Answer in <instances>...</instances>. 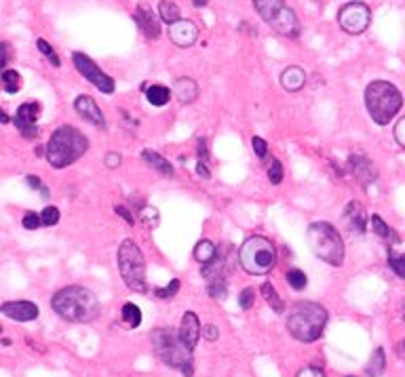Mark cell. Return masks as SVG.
I'll return each instance as SVG.
<instances>
[{"mask_svg": "<svg viewBox=\"0 0 405 377\" xmlns=\"http://www.w3.org/2000/svg\"><path fill=\"white\" fill-rule=\"evenodd\" d=\"M399 352H401V356H403V361H405V339H403L401 345H399Z\"/></svg>", "mask_w": 405, "mask_h": 377, "instance_id": "db71d44e", "label": "cell"}, {"mask_svg": "<svg viewBox=\"0 0 405 377\" xmlns=\"http://www.w3.org/2000/svg\"><path fill=\"white\" fill-rule=\"evenodd\" d=\"M114 211H117V213H119V215H121V217H123L127 223H129V226H133V223H135V221H133V215H131V211H129V209H125L123 205H117V207H114Z\"/></svg>", "mask_w": 405, "mask_h": 377, "instance_id": "681fc988", "label": "cell"}, {"mask_svg": "<svg viewBox=\"0 0 405 377\" xmlns=\"http://www.w3.org/2000/svg\"><path fill=\"white\" fill-rule=\"evenodd\" d=\"M72 64L78 70V74L89 80L97 91H102L106 95H112L114 91H117V82H114V78L110 74H106L89 55H84L80 51H74L72 53Z\"/></svg>", "mask_w": 405, "mask_h": 377, "instance_id": "30bf717a", "label": "cell"}, {"mask_svg": "<svg viewBox=\"0 0 405 377\" xmlns=\"http://www.w3.org/2000/svg\"><path fill=\"white\" fill-rule=\"evenodd\" d=\"M268 180H270V184L273 186H279L281 182H283V165H281V160H273L270 162V169H268Z\"/></svg>", "mask_w": 405, "mask_h": 377, "instance_id": "8d00e7d4", "label": "cell"}, {"mask_svg": "<svg viewBox=\"0 0 405 377\" xmlns=\"http://www.w3.org/2000/svg\"><path fill=\"white\" fill-rule=\"evenodd\" d=\"M196 173H198V178H202V180H209L211 178V171H209L207 162H202V160L196 162Z\"/></svg>", "mask_w": 405, "mask_h": 377, "instance_id": "c3c4849f", "label": "cell"}, {"mask_svg": "<svg viewBox=\"0 0 405 377\" xmlns=\"http://www.w3.org/2000/svg\"><path fill=\"white\" fill-rule=\"evenodd\" d=\"M329 314L325 306L316 302H300L287 316V331L302 343H312L323 335Z\"/></svg>", "mask_w": 405, "mask_h": 377, "instance_id": "3957f363", "label": "cell"}, {"mask_svg": "<svg viewBox=\"0 0 405 377\" xmlns=\"http://www.w3.org/2000/svg\"><path fill=\"white\" fill-rule=\"evenodd\" d=\"M349 167H351V173L357 178V182L361 186H369L373 184L375 180H378V171H375L373 162L365 156V154H351L349 156Z\"/></svg>", "mask_w": 405, "mask_h": 377, "instance_id": "9a60e30c", "label": "cell"}, {"mask_svg": "<svg viewBox=\"0 0 405 377\" xmlns=\"http://www.w3.org/2000/svg\"><path fill=\"white\" fill-rule=\"evenodd\" d=\"M146 97H148V101H150L152 106L163 108V106L169 104L171 91H169V86H165V84H150L148 89H146Z\"/></svg>", "mask_w": 405, "mask_h": 377, "instance_id": "484cf974", "label": "cell"}, {"mask_svg": "<svg viewBox=\"0 0 405 377\" xmlns=\"http://www.w3.org/2000/svg\"><path fill=\"white\" fill-rule=\"evenodd\" d=\"M119 270L123 282L131 289L133 293H146L148 280H146V262L139 247L133 241H123L119 247Z\"/></svg>", "mask_w": 405, "mask_h": 377, "instance_id": "9c48e42d", "label": "cell"}, {"mask_svg": "<svg viewBox=\"0 0 405 377\" xmlns=\"http://www.w3.org/2000/svg\"><path fill=\"white\" fill-rule=\"evenodd\" d=\"M121 318H123L125 327H129V329H137V327H139V323H141V310H139L135 304L127 302V304L123 306V310H121Z\"/></svg>", "mask_w": 405, "mask_h": 377, "instance_id": "f1b7e54d", "label": "cell"}, {"mask_svg": "<svg viewBox=\"0 0 405 377\" xmlns=\"http://www.w3.org/2000/svg\"><path fill=\"white\" fill-rule=\"evenodd\" d=\"M9 57H11V47L7 42H0V76H3V72L7 70Z\"/></svg>", "mask_w": 405, "mask_h": 377, "instance_id": "b9f144b4", "label": "cell"}, {"mask_svg": "<svg viewBox=\"0 0 405 377\" xmlns=\"http://www.w3.org/2000/svg\"><path fill=\"white\" fill-rule=\"evenodd\" d=\"M386 369V356H384V350L382 348H375L369 363L365 365V375L367 377H380Z\"/></svg>", "mask_w": 405, "mask_h": 377, "instance_id": "d4e9b609", "label": "cell"}, {"mask_svg": "<svg viewBox=\"0 0 405 377\" xmlns=\"http://www.w3.org/2000/svg\"><path fill=\"white\" fill-rule=\"evenodd\" d=\"M141 160L146 162L150 169H154L157 173H161L163 178H173V165L167 158H163L159 152H154V150H141Z\"/></svg>", "mask_w": 405, "mask_h": 377, "instance_id": "7402d4cb", "label": "cell"}, {"mask_svg": "<svg viewBox=\"0 0 405 377\" xmlns=\"http://www.w3.org/2000/svg\"><path fill=\"white\" fill-rule=\"evenodd\" d=\"M180 287H182V282L178 280V278H173L165 289H159L157 291V297H163V300H169V297H173L178 291H180Z\"/></svg>", "mask_w": 405, "mask_h": 377, "instance_id": "74e56055", "label": "cell"}, {"mask_svg": "<svg viewBox=\"0 0 405 377\" xmlns=\"http://www.w3.org/2000/svg\"><path fill=\"white\" fill-rule=\"evenodd\" d=\"M207 293L213 297V300H224L228 295V284H226V276H218V278H211L209 287H207Z\"/></svg>", "mask_w": 405, "mask_h": 377, "instance_id": "d6a6232c", "label": "cell"}, {"mask_svg": "<svg viewBox=\"0 0 405 377\" xmlns=\"http://www.w3.org/2000/svg\"><path fill=\"white\" fill-rule=\"evenodd\" d=\"M89 150V141L72 125H62L60 129H55L47 141L45 156L53 169H66L80 160L84 152Z\"/></svg>", "mask_w": 405, "mask_h": 377, "instance_id": "7a4b0ae2", "label": "cell"}, {"mask_svg": "<svg viewBox=\"0 0 405 377\" xmlns=\"http://www.w3.org/2000/svg\"><path fill=\"white\" fill-rule=\"evenodd\" d=\"M207 3H209V0H192V5H194L196 9H202Z\"/></svg>", "mask_w": 405, "mask_h": 377, "instance_id": "f5cc1de1", "label": "cell"}, {"mask_svg": "<svg viewBox=\"0 0 405 377\" xmlns=\"http://www.w3.org/2000/svg\"><path fill=\"white\" fill-rule=\"evenodd\" d=\"M0 333H3V327H0Z\"/></svg>", "mask_w": 405, "mask_h": 377, "instance_id": "11a10c76", "label": "cell"}, {"mask_svg": "<svg viewBox=\"0 0 405 377\" xmlns=\"http://www.w3.org/2000/svg\"><path fill=\"white\" fill-rule=\"evenodd\" d=\"M393 133H395V139H397L399 146L405 148V116L395 125V131H393Z\"/></svg>", "mask_w": 405, "mask_h": 377, "instance_id": "ee69618b", "label": "cell"}, {"mask_svg": "<svg viewBox=\"0 0 405 377\" xmlns=\"http://www.w3.org/2000/svg\"><path fill=\"white\" fill-rule=\"evenodd\" d=\"M104 162H106L108 169H119L121 162H123V156H121L119 152H108L106 158H104Z\"/></svg>", "mask_w": 405, "mask_h": 377, "instance_id": "f6af8a7d", "label": "cell"}, {"mask_svg": "<svg viewBox=\"0 0 405 377\" xmlns=\"http://www.w3.org/2000/svg\"><path fill=\"white\" fill-rule=\"evenodd\" d=\"M51 308L57 316L64 318L66 323H74V325L93 323L102 314L97 295L91 289L80 287V284H70V287L60 289V291L51 297Z\"/></svg>", "mask_w": 405, "mask_h": 377, "instance_id": "6da1fadb", "label": "cell"}, {"mask_svg": "<svg viewBox=\"0 0 405 377\" xmlns=\"http://www.w3.org/2000/svg\"><path fill=\"white\" fill-rule=\"evenodd\" d=\"M0 78H3V86L9 95H15L21 89V76L17 70H5Z\"/></svg>", "mask_w": 405, "mask_h": 377, "instance_id": "f546056e", "label": "cell"}, {"mask_svg": "<svg viewBox=\"0 0 405 377\" xmlns=\"http://www.w3.org/2000/svg\"><path fill=\"white\" fill-rule=\"evenodd\" d=\"M200 335L205 337L207 341H216L220 337V331H218L216 325H205V327H202V331H200Z\"/></svg>", "mask_w": 405, "mask_h": 377, "instance_id": "7dc6e473", "label": "cell"}, {"mask_svg": "<svg viewBox=\"0 0 405 377\" xmlns=\"http://www.w3.org/2000/svg\"><path fill=\"white\" fill-rule=\"evenodd\" d=\"M11 119H9V116H7V112H3V110H0V125H7Z\"/></svg>", "mask_w": 405, "mask_h": 377, "instance_id": "816d5d0a", "label": "cell"}, {"mask_svg": "<svg viewBox=\"0 0 405 377\" xmlns=\"http://www.w3.org/2000/svg\"><path fill=\"white\" fill-rule=\"evenodd\" d=\"M0 314L9 316L11 321H17V323H30V321H36L40 310H38V306L34 302L15 300V302L0 304Z\"/></svg>", "mask_w": 405, "mask_h": 377, "instance_id": "4fadbf2b", "label": "cell"}, {"mask_svg": "<svg viewBox=\"0 0 405 377\" xmlns=\"http://www.w3.org/2000/svg\"><path fill=\"white\" fill-rule=\"evenodd\" d=\"M259 291H262V297H264V302L273 308V312H277V314H283L285 312V302L279 297V293L275 291V287H273V282H264L262 287H259Z\"/></svg>", "mask_w": 405, "mask_h": 377, "instance_id": "4316f807", "label": "cell"}, {"mask_svg": "<svg viewBox=\"0 0 405 377\" xmlns=\"http://www.w3.org/2000/svg\"><path fill=\"white\" fill-rule=\"evenodd\" d=\"M389 266L391 270L405 280V253H395L391 247H389Z\"/></svg>", "mask_w": 405, "mask_h": 377, "instance_id": "1f68e13d", "label": "cell"}, {"mask_svg": "<svg viewBox=\"0 0 405 377\" xmlns=\"http://www.w3.org/2000/svg\"><path fill=\"white\" fill-rule=\"evenodd\" d=\"M216 255H218V247L211 241H207V239H202V241H198L194 245V259H196L200 266L211 264L213 259H216Z\"/></svg>", "mask_w": 405, "mask_h": 377, "instance_id": "cb8c5ba5", "label": "cell"}, {"mask_svg": "<svg viewBox=\"0 0 405 377\" xmlns=\"http://www.w3.org/2000/svg\"><path fill=\"white\" fill-rule=\"evenodd\" d=\"M281 86L289 93H296L300 91L302 86L306 84V72L300 66H289L281 72Z\"/></svg>", "mask_w": 405, "mask_h": 377, "instance_id": "ffe728a7", "label": "cell"}, {"mask_svg": "<svg viewBox=\"0 0 405 377\" xmlns=\"http://www.w3.org/2000/svg\"><path fill=\"white\" fill-rule=\"evenodd\" d=\"M349 377H353V375H349Z\"/></svg>", "mask_w": 405, "mask_h": 377, "instance_id": "9f6ffc18", "label": "cell"}, {"mask_svg": "<svg viewBox=\"0 0 405 377\" xmlns=\"http://www.w3.org/2000/svg\"><path fill=\"white\" fill-rule=\"evenodd\" d=\"M21 226H23L25 230H38V228L43 226V221H40V213L27 211V213L23 215V219H21Z\"/></svg>", "mask_w": 405, "mask_h": 377, "instance_id": "f35d334b", "label": "cell"}, {"mask_svg": "<svg viewBox=\"0 0 405 377\" xmlns=\"http://www.w3.org/2000/svg\"><path fill=\"white\" fill-rule=\"evenodd\" d=\"M365 106L375 125H389L403 106V95L389 80H373L365 89Z\"/></svg>", "mask_w": 405, "mask_h": 377, "instance_id": "5b68a950", "label": "cell"}, {"mask_svg": "<svg viewBox=\"0 0 405 377\" xmlns=\"http://www.w3.org/2000/svg\"><path fill=\"white\" fill-rule=\"evenodd\" d=\"M239 264L253 276H264L277 264V247L266 236H249L239 249Z\"/></svg>", "mask_w": 405, "mask_h": 377, "instance_id": "52a82bcc", "label": "cell"}, {"mask_svg": "<svg viewBox=\"0 0 405 377\" xmlns=\"http://www.w3.org/2000/svg\"><path fill=\"white\" fill-rule=\"evenodd\" d=\"M253 302H255V291H253V289L251 287L243 289L241 295H239V306L243 310H249V308H253Z\"/></svg>", "mask_w": 405, "mask_h": 377, "instance_id": "ab89813d", "label": "cell"}, {"mask_svg": "<svg viewBox=\"0 0 405 377\" xmlns=\"http://www.w3.org/2000/svg\"><path fill=\"white\" fill-rule=\"evenodd\" d=\"M403 318H405V316H403Z\"/></svg>", "mask_w": 405, "mask_h": 377, "instance_id": "6f0895ef", "label": "cell"}, {"mask_svg": "<svg viewBox=\"0 0 405 377\" xmlns=\"http://www.w3.org/2000/svg\"><path fill=\"white\" fill-rule=\"evenodd\" d=\"M139 219H141L143 223H148L150 228H157V223L161 221V215H159V211H157L152 205H143V207L139 209Z\"/></svg>", "mask_w": 405, "mask_h": 377, "instance_id": "e575fe53", "label": "cell"}, {"mask_svg": "<svg viewBox=\"0 0 405 377\" xmlns=\"http://www.w3.org/2000/svg\"><path fill=\"white\" fill-rule=\"evenodd\" d=\"M38 114H40V104L38 101H25L17 108L13 125L17 127L21 137H25V139H36L38 137V133H40L38 127H36Z\"/></svg>", "mask_w": 405, "mask_h": 377, "instance_id": "7c38bea8", "label": "cell"}, {"mask_svg": "<svg viewBox=\"0 0 405 377\" xmlns=\"http://www.w3.org/2000/svg\"><path fill=\"white\" fill-rule=\"evenodd\" d=\"M25 184L30 186L32 190H43V188H45V186H43V182H40L36 175H27V178H25Z\"/></svg>", "mask_w": 405, "mask_h": 377, "instance_id": "f907efd6", "label": "cell"}, {"mask_svg": "<svg viewBox=\"0 0 405 377\" xmlns=\"http://www.w3.org/2000/svg\"><path fill=\"white\" fill-rule=\"evenodd\" d=\"M135 23L139 27V32L146 36L148 40L161 38V17H157L146 5H139L135 11Z\"/></svg>", "mask_w": 405, "mask_h": 377, "instance_id": "e0dca14e", "label": "cell"}, {"mask_svg": "<svg viewBox=\"0 0 405 377\" xmlns=\"http://www.w3.org/2000/svg\"><path fill=\"white\" fill-rule=\"evenodd\" d=\"M196 152H198V160H202V162L209 160V150H207V139L205 137H198V141H196Z\"/></svg>", "mask_w": 405, "mask_h": 377, "instance_id": "7bdbcfd3", "label": "cell"}, {"mask_svg": "<svg viewBox=\"0 0 405 377\" xmlns=\"http://www.w3.org/2000/svg\"><path fill=\"white\" fill-rule=\"evenodd\" d=\"M159 17L167 25L176 23L180 19V7L176 3H171V0H161V3H159Z\"/></svg>", "mask_w": 405, "mask_h": 377, "instance_id": "83f0119b", "label": "cell"}, {"mask_svg": "<svg viewBox=\"0 0 405 377\" xmlns=\"http://www.w3.org/2000/svg\"><path fill=\"white\" fill-rule=\"evenodd\" d=\"M36 47H38V51L47 57V60H49V64L53 66V68H60L62 66V60H60V55H57L55 53V49L45 40V38H38L36 40Z\"/></svg>", "mask_w": 405, "mask_h": 377, "instance_id": "836d02e7", "label": "cell"}, {"mask_svg": "<svg viewBox=\"0 0 405 377\" xmlns=\"http://www.w3.org/2000/svg\"><path fill=\"white\" fill-rule=\"evenodd\" d=\"M371 230H373V234L375 236H380L382 241H386L389 243V247L391 245H399L401 243V239H399V234L393 230V228H389V223L380 217V215H371Z\"/></svg>", "mask_w": 405, "mask_h": 377, "instance_id": "603a6c76", "label": "cell"}, {"mask_svg": "<svg viewBox=\"0 0 405 377\" xmlns=\"http://www.w3.org/2000/svg\"><path fill=\"white\" fill-rule=\"evenodd\" d=\"M285 278H287V284L292 287V289H296V291H304L306 284H308V278H306V274H304L302 270H298V268L287 270Z\"/></svg>", "mask_w": 405, "mask_h": 377, "instance_id": "4dcf8cb0", "label": "cell"}, {"mask_svg": "<svg viewBox=\"0 0 405 377\" xmlns=\"http://www.w3.org/2000/svg\"><path fill=\"white\" fill-rule=\"evenodd\" d=\"M60 209L57 207H45L43 209V213H40V221H43V226H47V228H51V226H57L60 223Z\"/></svg>", "mask_w": 405, "mask_h": 377, "instance_id": "d590c367", "label": "cell"}, {"mask_svg": "<svg viewBox=\"0 0 405 377\" xmlns=\"http://www.w3.org/2000/svg\"><path fill=\"white\" fill-rule=\"evenodd\" d=\"M173 91H176V97H178L180 104L190 106L198 97V84H196V80H192L188 76H182V78H178L176 82H173Z\"/></svg>", "mask_w": 405, "mask_h": 377, "instance_id": "44dd1931", "label": "cell"}, {"mask_svg": "<svg viewBox=\"0 0 405 377\" xmlns=\"http://www.w3.org/2000/svg\"><path fill=\"white\" fill-rule=\"evenodd\" d=\"M253 9L279 36H285V38L300 36L298 15L285 0H253Z\"/></svg>", "mask_w": 405, "mask_h": 377, "instance_id": "ba28073f", "label": "cell"}, {"mask_svg": "<svg viewBox=\"0 0 405 377\" xmlns=\"http://www.w3.org/2000/svg\"><path fill=\"white\" fill-rule=\"evenodd\" d=\"M200 323H198V316L194 312H186L182 316V325H180V337L184 339V343L190 348V350H194L196 343H198V337H200Z\"/></svg>", "mask_w": 405, "mask_h": 377, "instance_id": "d6986e66", "label": "cell"}, {"mask_svg": "<svg viewBox=\"0 0 405 377\" xmlns=\"http://www.w3.org/2000/svg\"><path fill=\"white\" fill-rule=\"evenodd\" d=\"M296 377H325V371L321 367H304Z\"/></svg>", "mask_w": 405, "mask_h": 377, "instance_id": "bcb514c9", "label": "cell"}, {"mask_svg": "<svg viewBox=\"0 0 405 377\" xmlns=\"http://www.w3.org/2000/svg\"><path fill=\"white\" fill-rule=\"evenodd\" d=\"M251 146H253V152H255L257 158H266L268 156V143L262 137H253Z\"/></svg>", "mask_w": 405, "mask_h": 377, "instance_id": "60d3db41", "label": "cell"}, {"mask_svg": "<svg viewBox=\"0 0 405 377\" xmlns=\"http://www.w3.org/2000/svg\"><path fill=\"white\" fill-rule=\"evenodd\" d=\"M152 348L154 354L169 367L180 369L186 377L194 375V363H192V350L180 337V331L176 329H157L152 333Z\"/></svg>", "mask_w": 405, "mask_h": 377, "instance_id": "277c9868", "label": "cell"}, {"mask_svg": "<svg viewBox=\"0 0 405 377\" xmlns=\"http://www.w3.org/2000/svg\"><path fill=\"white\" fill-rule=\"evenodd\" d=\"M308 245L321 262L329 266H342L344 241L338 234V230L327 221H314L308 226Z\"/></svg>", "mask_w": 405, "mask_h": 377, "instance_id": "8992f818", "label": "cell"}, {"mask_svg": "<svg viewBox=\"0 0 405 377\" xmlns=\"http://www.w3.org/2000/svg\"><path fill=\"white\" fill-rule=\"evenodd\" d=\"M338 23L346 34L359 36L371 23V11L365 3H361V0H353V3H346L338 11Z\"/></svg>", "mask_w": 405, "mask_h": 377, "instance_id": "8fae6325", "label": "cell"}, {"mask_svg": "<svg viewBox=\"0 0 405 377\" xmlns=\"http://www.w3.org/2000/svg\"><path fill=\"white\" fill-rule=\"evenodd\" d=\"M169 38L176 47L188 49L196 42L198 38V27L190 19H178L176 23L169 25Z\"/></svg>", "mask_w": 405, "mask_h": 377, "instance_id": "5bb4252c", "label": "cell"}, {"mask_svg": "<svg viewBox=\"0 0 405 377\" xmlns=\"http://www.w3.org/2000/svg\"><path fill=\"white\" fill-rule=\"evenodd\" d=\"M74 110L80 119H84L86 123H91L100 129H106V119H104V112L100 110V106L95 104L93 97L89 95H78L74 99Z\"/></svg>", "mask_w": 405, "mask_h": 377, "instance_id": "2e32d148", "label": "cell"}, {"mask_svg": "<svg viewBox=\"0 0 405 377\" xmlns=\"http://www.w3.org/2000/svg\"><path fill=\"white\" fill-rule=\"evenodd\" d=\"M342 217H344L346 226L351 228L353 234L363 236L365 232H367V213H365V207L361 205L359 200H351L349 205H346Z\"/></svg>", "mask_w": 405, "mask_h": 377, "instance_id": "ac0fdd59", "label": "cell"}]
</instances>
